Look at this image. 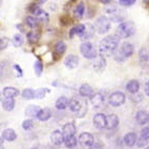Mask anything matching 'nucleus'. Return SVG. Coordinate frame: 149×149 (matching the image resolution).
<instances>
[{"mask_svg":"<svg viewBox=\"0 0 149 149\" xmlns=\"http://www.w3.org/2000/svg\"><path fill=\"white\" fill-rule=\"evenodd\" d=\"M80 52L83 57L88 60H93L97 57V49L91 42H83L80 45Z\"/></svg>","mask_w":149,"mask_h":149,"instance_id":"obj_5","label":"nucleus"},{"mask_svg":"<svg viewBox=\"0 0 149 149\" xmlns=\"http://www.w3.org/2000/svg\"><path fill=\"white\" fill-rule=\"evenodd\" d=\"M35 123L33 120H25L23 121V123H22V128H23L24 130H31V129H33V127H34Z\"/></svg>","mask_w":149,"mask_h":149,"instance_id":"obj_40","label":"nucleus"},{"mask_svg":"<svg viewBox=\"0 0 149 149\" xmlns=\"http://www.w3.org/2000/svg\"><path fill=\"white\" fill-rule=\"evenodd\" d=\"M51 117H52V111L48 108L40 109L37 115V119L38 120L42 121V122H45V121L49 120Z\"/></svg>","mask_w":149,"mask_h":149,"instance_id":"obj_22","label":"nucleus"},{"mask_svg":"<svg viewBox=\"0 0 149 149\" xmlns=\"http://www.w3.org/2000/svg\"><path fill=\"white\" fill-rule=\"evenodd\" d=\"M141 136L144 139L149 140V127H145L141 130Z\"/></svg>","mask_w":149,"mask_h":149,"instance_id":"obj_45","label":"nucleus"},{"mask_svg":"<svg viewBox=\"0 0 149 149\" xmlns=\"http://www.w3.org/2000/svg\"><path fill=\"white\" fill-rule=\"evenodd\" d=\"M79 143L82 147H88L91 148V146L95 143V138L93 134L88 132H83L79 136Z\"/></svg>","mask_w":149,"mask_h":149,"instance_id":"obj_8","label":"nucleus"},{"mask_svg":"<svg viewBox=\"0 0 149 149\" xmlns=\"http://www.w3.org/2000/svg\"><path fill=\"white\" fill-rule=\"evenodd\" d=\"M25 23L31 29H36L38 26V24H39V19L37 18L36 16H29L26 17L25 19Z\"/></svg>","mask_w":149,"mask_h":149,"instance_id":"obj_33","label":"nucleus"},{"mask_svg":"<svg viewBox=\"0 0 149 149\" xmlns=\"http://www.w3.org/2000/svg\"><path fill=\"white\" fill-rule=\"evenodd\" d=\"M22 97H23V99H25V100H32V99H34V91H33L32 88H26V89H24L23 91H22Z\"/></svg>","mask_w":149,"mask_h":149,"instance_id":"obj_37","label":"nucleus"},{"mask_svg":"<svg viewBox=\"0 0 149 149\" xmlns=\"http://www.w3.org/2000/svg\"><path fill=\"white\" fill-rule=\"evenodd\" d=\"M136 134L134 132H129L124 136V144L128 147H132L136 145Z\"/></svg>","mask_w":149,"mask_h":149,"instance_id":"obj_21","label":"nucleus"},{"mask_svg":"<svg viewBox=\"0 0 149 149\" xmlns=\"http://www.w3.org/2000/svg\"><path fill=\"white\" fill-rule=\"evenodd\" d=\"M34 68H35V72L37 74L38 77H40L41 74H42V72H43V64L41 63V61H36L34 64Z\"/></svg>","mask_w":149,"mask_h":149,"instance_id":"obj_39","label":"nucleus"},{"mask_svg":"<svg viewBox=\"0 0 149 149\" xmlns=\"http://www.w3.org/2000/svg\"><path fill=\"white\" fill-rule=\"evenodd\" d=\"M147 142H148V140L147 139H144V138H140V139H136V144L138 145L139 147H143L145 146V145H147Z\"/></svg>","mask_w":149,"mask_h":149,"instance_id":"obj_44","label":"nucleus"},{"mask_svg":"<svg viewBox=\"0 0 149 149\" xmlns=\"http://www.w3.org/2000/svg\"><path fill=\"white\" fill-rule=\"evenodd\" d=\"M2 138L3 140H6L8 142H13L17 139V133L15 132V130H14L13 128H8L6 130H3Z\"/></svg>","mask_w":149,"mask_h":149,"instance_id":"obj_18","label":"nucleus"},{"mask_svg":"<svg viewBox=\"0 0 149 149\" xmlns=\"http://www.w3.org/2000/svg\"><path fill=\"white\" fill-rule=\"evenodd\" d=\"M23 42H24V39H23V37H22V35H20V34L15 35L13 38V41H12V43H13V45L15 46V47L21 46L22 44H23Z\"/></svg>","mask_w":149,"mask_h":149,"instance_id":"obj_36","label":"nucleus"},{"mask_svg":"<svg viewBox=\"0 0 149 149\" xmlns=\"http://www.w3.org/2000/svg\"><path fill=\"white\" fill-rule=\"evenodd\" d=\"M89 99H91V103L93 104V107H96V108L101 106L104 102V96L101 95V93H93Z\"/></svg>","mask_w":149,"mask_h":149,"instance_id":"obj_19","label":"nucleus"},{"mask_svg":"<svg viewBox=\"0 0 149 149\" xmlns=\"http://www.w3.org/2000/svg\"><path fill=\"white\" fill-rule=\"evenodd\" d=\"M120 52L122 53L123 56L127 59L133 55V53H134V47H133V45L131 44V43L125 42V43H123L122 46H121Z\"/></svg>","mask_w":149,"mask_h":149,"instance_id":"obj_13","label":"nucleus"},{"mask_svg":"<svg viewBox=\"0 0 149 149\" xmlns=\"http://www.w3.org/2000/svg\"><path fill=\"white\" fill-rule=\"evenodd\" d=\"M84 29H85L84 24H78V25L74 26L69 31V38H74V36H81L82 33L84 32Z\"/></svg>","mask_w":149,"mask_h":149,"instance_id":"obj_26","label":"nucleus"},{"mask_svg":"<svg viewBox=\"0 0 149 149\" xmlns=\"http://www.w3.org/2000/svg\"><path fill=\"white\" fill-rule=\"evenodd\" d=\"M29 13L34 14L37 18L38 17H40L41 15L44 13V11H43L42 8H41L39 6H37V4H31V6H29Z\"/></svg>","mask_w":149,"mask_h":149,"instance_id":"obj_35","label":"nucleus"},{"mask_svg":"<svg viewBox=\"0 0 149 149\" xmlns=\"http://www.w3.org/2000/svg\"><path fill=\"white\" fill-rule=\"evenodd\" d=\"M91 148H95V149H97V148H103V147H102L101 144H96V143H93V145H91Z\"/></svg>","mask_w":149,"mask_h":149,"instance_id":"obj_48","label":"nucleus"},{"mask_svg":"<svg viewBox=\"0 0 149 149\" xmlns=\"http://www.w3.org/2000/svg\"><path fill=\"white\" fill-rule=\"evenodd\" d=\"M26 38L31 44H36L40 39V33L38 31H31L29 33H27Z\"/></svg>","mask_w":149,"mask_h":149,"instance_id":"obj_28","label":"nucleus"},{"mask_svg":"<svg viewBox=\"0 0 149 149\" xmlns=\"http://www.w3.org/2000/svg\"><path fill=\"white\" fill-rule=\"evenodd\" d=\"M79 93L82 98H91L93 93V89L91 85L88 84H82L79 88Z\"/></svg>","mask_w":149,"mask_h":149,"instance_id":"obj_16","label":"nucleus"},{"mask_svg":"<svg viewBox=\"0 0 149 149\" xmlns=\"http://www.w3.org/2000/svg\"><path fill=\"white\" fill-rule=\"evenodd\" d=\"M63 143L65 144V146L67 148H74V147L77 146L78 144V140L77 138L74 136H64V141Z\"/></svg>","mask_w":149,"mask_h":149,"instance_id":"obj_24","label":"nucleus"},{"mask_svg":"<svg viewBox=\"0 0 149 149\" xmlns=\"http://www.w3.org/2000/svg\"><path fill=\"white\" fill-rule=\"evenodd\" d=\"M84 14H85V4L83 2L79 3L76 8H74V15L76 18L78 19H81L83 16H84Z\"/></svg>","mask_w":149,"mask_h":149,"instance_id":"obj_30","label":"nucleus"},{"mask_svg":"<svg viewBox=\"0 0 149 149\" xmlns=\"http://www.w3.org/2000/svg\"><path fill=\"white\" fill-rule=\"evenodd\" d=\"M100 1H101L103 4H108V3H110L111 0H100Z\"/></svg>","mask_w":149,"mask_h":149,"instance_id":"obj_49","label":"nucleus"},{"mask_svg":"<svg viewBox=\"0 0 149 149\" xmlns=\"http://www.w3.org/2000/svg\"><path fill=\"white\" fill-rule=\"evenodd\" d=\"M139 58L141 63H147L149 62V52L147 48H141V51L139 53Z\"/></svg>","mask_w":149,"mask_h":149,"instance_id":"obj_34","label":"nucleus"},{"mask_svg":"<svg viewBox=\"0 0 149 149\" xmlns=\"http://www.w3.org/2000/svg\"><path fill=\"white\" fill-rule=\"evenodd\" d=\"M131 95H132V96L130 97V99L133 102H136V103H138V102H140V101L143 100V96H142L141 93H131Z\"/></svg>","mask_w":149,"mask_h":149,"instance_id":"obj_43","label":"nucleus"},{"mask_svg":"<svg viewBox=\"0 0 149 149\" xmlns=\"http://www.w3.org/2000/svg\"><path fill=\"white\" fill-rule=\"evenodd\" d=\"M14 68L17 70L19 77H21V76H22V69H21V67L19 66V65H17V64H15V65H14Z\"/></svg>","mask_w":149,"mask_h":149,"instance_id":"obj_46","label":"nucleus"},{"mask_svg":"<svg viewBox=\"0 0 149 149\" xmlns=\"http://www.w3.org/2000/svg\"><path fill=\"white\" fill-rule=\"evenodd\" d=\"M68 103L69 100L66 97H60L56 101V108L59 109V110H63L68 106Z\"/></svg>","mask_w":149,"mask_h":149,"instance_id":"obj_31","label":"nucleus"},{"mask_svg":"<svg viewBox=\"0 0 149 149\" xmlns=\"http://www.w3.org/2000/svg\"><path fill=\"white\" fill-rule=\"evenodd\" d=\"M51 141L56 146H61L64 141V134L60 130H55L51 136Z\"/></svg>","mask_w":149,"mask_h":149,"instance_id":"obj_15","label":"nucleus"},{"mask_svg":"<svg viewBox=\"0 0 149 149\" xmlns=\"http://www.w3.org/2000/svg\"><path fill=\"white\" fill-rule=\"evenodd\" d=\"M0 102H1V91H0Z\"/></svg>","mask_w":149,"mask_h":149,"instance_id":"obj_52","label":"nucleus"},{"mask_svg":"<svg viewBox=\"0 0 149 149\" xmlns=\"http://www.w3.org/2000/svg\"><path fill=\"white\" fill-rule=\"evenodd\" d=\"M8 44H10V38H8V37L0 38V52L3 51V49H6L8 46Z\"/></svg>","mask_w":149,"mask_h":149,"instance_id":"obj_41","label":"nucleus"},{"mask_svg":"<svg viewBox=\"0 0 149 149\" xmlns=\"http://www.w3.org/2000/svg\"><path fill=\"white\" fill-rule=\"evenodd\" d=\"M95 26L91 25V23H87L85 24V29H84V32L82 33L80 37L81 40H88V39H91L93 37V35H95Z\"/></svg>","mask_w":149,"mask_h":149,"instance_id":"obj_11","label":"nucleus"},{"mask_svg":"<svg viewBox=\"0 0 149 149\" xmlns=\"http://www.w3.org/2000/svg\"><path fill=\"white\" fill-rule=\"evenodd\" d=\"M144 91H145V93L149 97V82L145 84V86H144Z\"/></svg>","mask_w":149,"mask_h":149,"instance_id":"obj_47","label":"nucleus"},{"mask_svg":"<svg viewBox=\"0 0 149 149\" xmlns=\"http://www.w3.org/2000/svg\"><path fill=\"white\" fill-rule=\"evenodd\" d=\"M119 125V118L116 115H109L106 117V126L105 127L108 129V130H112L115 128L118 127Z\"/></svg>","mask_w":149,"mask_h":149,"instance_id":"obj_14","label":"nucleus"},{"mask_svg":"<svg viewBox=\"0 0 149 149\" xmlns=\"http://www.w3.org/2000/svg\"><path fill=\"white\" fill-rule=\"evenodd\" d=\"M136 0H119V3L123 6H131L136 3Z\"/></svg>","mask_w":149,"mask_h":149,"instance_id":"obj_42","label":"nucleus"},{"mask_svg":"<svg viewBox=\"0 0 149 149\" xmlns=\"http://www.w3.org/2000/svg\"><path fill=\"white\" fill-rule=\"evenodd\" d=\"M47 89L46 88H38L37 91H34V97L36 99H43L45 97V93H47Z\"/></svg>","mask_w":149,"mask_h":149,"instance_id":"obj_38","label":"nucleus"},{"mask_svg":"<svg viewBox=\"0 0 149 149\" xmlns=\"http://www.w3.org/2000/svg\"><path fill=\"white\" fill-rule=\"evenodd\" d=\"M2 95L6 98H15L19 95V91L17 88L12 87V86H6V87L3 88Z\"/></svg>","mask_w":149,"mask_h":149,"instance_id":"obj_20","label":"nucleus"},{"mask_svg":"<svg viewBox=\"0 0 149 149\" xmlns=\"http://www.w3.org/2000/svg\"><path fill=\"white\" fill-rule=\"evenodd\" d=\"M47 0H38V2L39 3H45Z\"/></svg>","mask_w":149,"mask_h":149,"instance_id":"obj_51","label":"nucleus"},{"mask_svg":"<svg viewBox=\"0 0 149 149\" xmlns=\"http://www.w3.org/2000/svg\"><path fill=\"white\" fill-rule=\"evenodd\" d=\"M111 27V24H110V20H109L107 17L105 16H100L96 19V22H95V29L99 34H106L109 32V29Z\"/></svg>","mask_w":149,"mask_h":149,"instance_id":"obj_4","label":"nucleus"},{"mask_svg":"<svg viewBox=\"0 0 149 149\" xmlns=\"http://www.w3.org/2000/svg\"><path fill=\"white\" fill-rule=\"evenodd\" d=\"M147 148H149V147H147Z\"/></svg>","mask_w":149,"mask_h":149,"instance_id":"obj_53","label":"nucleus"},{"mask_svg":"<svg viewBox=\"0 0 149 149\" xmlns=\"http://www.w3.org/2000/svg\"><path fill=\"white\" fill-rule=\"evenodd\" d=\"M3 141H4V140H3V138H1V136H0V148L2 147V145H3Z\"/></svg>","mask_w":149,"mask_h":149,"instance_id":"obj_50","label":"nucleus"},{"mask_svg":"<svg viewBox=\"0 0 149 149\" xmlns=\"http://www.w3.org/2000/svg\"><path fill=\"white\" fill-rule=\"evenodd\" d=\"M107 12L110 15V19L115 22H122L124 20V18H125L124 15H123V12L120 11V10H118L115 6H112L111 8H108Z\"/></svg>","mask_w":149,"mask_h":149,"instance_id":"obj_9","label":"nucleus"},{"mask_svg":"<svg viewBox=\"0 0 149 149\" xmlns=\"http://www.w3.org/2000/svg\"><path fill=\"white\" fill-rule=\"evenodd\" d=\"M136 120L140 125H145L149 122V113L147 111H144V110H140L136 112Z\"/></svg>","mask_w":149,"mask_h":149,"instance_id":"obj_17","label":"nucleus"},{"mask_svg":"<svg viewBox=\"0 0 149 149\" xmlns=\"http://www.w3.org/2000/svg\"><path fill=\"white\" fill-rule=\"evenodd\" d=\"M64 65L69 69H74L79 65V57L76 55H68L64 60Z\"/></svg>","mask_w":149,"mask_h":149,"instance_id":"obj_10","label":"nucleus"},{"mask_svg":"<svg viewBox=\"0 0 149 149\" xmlns=\"http://www.w3.org/2000/svg\"><path fill=\"white\" fill-rule=\"evenodd\" d=\"M15 107V100L14 98H6L2 101V108L6 111H12Z\"/></svg>","mask_w":149,"mask_h":149,"instance_id":"obj_29","label":"nucleus"},{"mask_svg":"<svg viewBox=\"0 0 149 149\" xmlns=\"http://www.w3.org/2000/svg\"><path fill=\"white\" fill-rule=\"evenodd\" d=\"M140 89V83L136 80H130L129 82L126 84V91L130 93H138Z\"/></svg>","mask_w":149,"mask_h":149,"instance_id":"obj_25","label":"nucleus"},{"mask_svg":"<svg viewBox=\"0 0 149 149\" xmlns=\"http://www.w3.org/2000/svg\"><path fill=\"white\" fill-rule=\"evenodd\" d=\"M40 109H41L40 107L36 106V105H29V106L26 107V109H25V115L31 118H37L38 112H39Z\"/></svg>","mask_w":149,"mask_h":149,"instance_id":"obj_32","label":"nucleus"},{"mask_svg":"<svg viewBox=\"0 0 149 149\" xmlns=\"http://www.w3.org/2000/svg\"><path fill=\"white\" fill-rule=\"evenodd\" d=\"M136 34V25L131 21L122 22V23L118 26L116 35L121 39H127Z\"/></svg>","mask_w":149,"mask_h":149,"instance_id":"obj_2","label":"nucleus"},{"mask_svg":"<svg viewBox=\"0 0 149 149\" xmlns=\"http://www.w3.org/2000/svg\"><path fill=\"white\" fill-rule=\"evenodd\" d=\"M66 51V44L63 42V41H58V42L55 44V47H54V53L58 55V56L61 57Z\"/></svg>","mask_w":149,"mask_h":149,"instance_id":"obj_27","label":"nucleus"},{"mask_svg":"<svg viewBox=\"0 0 149 149\" xmlns=\"http://www.w3.org/2000/svg\"><path fill=\"white\" fill-rule=\"evenodd\" d=\"M68 107L76 115H78V113L84 115L86 112V109H87V102L84 99L72 98V100H69Z\"/></svg>","mask_w":149,"mask_h":149,"instance_id":"obj_3","label":"nucleus"},{"mask_svg":"<svg viewBox=\"0 0 149 149\" xmlns=\"http://www.w3.org/2000/svg\"><path fill=\"white\" fill-rule=\"evenodd\" d=\"M119 42H120V38L118 36L117 37L116 36L105 37L99 43V52L104 57L112 56L119 47Z\"/></svg>","mask_w":149,"mask_h":149,"instance_id":"obj_1","label":"nucleus"},{"mask_svg":"<svg viewBox=\"0 0 149 149\" xmlns=\"http://www.w3.org/2000/svg\"><path fill=\"white\" fill-rule=\"evenodd\" d=\"M63 134L64 136H74L76 131H77V128H76V125H74L72 122H69L67 124L63 126Z\"/></svg>","mask_w":149,"mask_h":149,"instance_id":"obj_23","label":"nucleus"},{"mask_svg":"<svg viewBox=\"0 0 149 149\" xmlns=\"http://www.w3.org/2000/svg\"><path fill=\"white\" fill-rule=\"evenodd\" d=\"M93 124L98 129H103L106 126V116L104 113H97L93 117Z\"/></svg>","mask_w":149,"mask_h":149,"instance_id":"obj_12","label":"nucleus"},{"mask_svg":"<svg viewBox=\"0 0 149 149\" xmlns=\"http://www.w3.org/2000/svg\"><path fill=\"white\" fill-rule=\"evenodd\" d=\"M126 101V96L121 91H115V93H110L108 99L109 104L113 107H119L121 105L125 103Z\"/></svg>","mask_w":149,"mask_h":149,"instance_id":"obj_6","label":"nucleus"},{"mask_svg":"<svg viewBox=\"0 0 149 149\" xmlns=\"http://www.w3.org/2000/svg\"><path fill=\"white\" fill-rule=\"evenodd\" d=\"M93 69L98 72H103L105 67H106V59L103 55H97V57L93 59Z\"/></svg>","mask_w":149,"mask_h":149,"instance_id":"obj_7","label":"nucleus"}]
</instances>
